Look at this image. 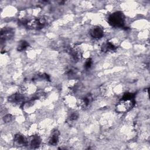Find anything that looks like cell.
<instances>
[{"instance_id":"30bf717a","label":"cell","mask_w":150,"mask_h":150,"mask_svg":"<svg viewBox=\"0 0 150 150\" xmlns=\"http://www.w3.org/2000/svg\"><path fill=\"white\" fill-rule=\"evenodd\" d=\"M41 142V139L40 137L38 135H33L30 137L29 141H28V144H30V145L33 148H36L38 147Z\"/></svg>"},{"instance_id":"7a4b0ae2","label":"cell","mask_w":150,"mask_h":150,"mask_svg":"<svg viewBox=\"0 0 150 150\" xmlns=\"http://www.w3.org/2000/svg\"><path fill=\"white\" fill-rule=\"evenodd\" d=\"M107 21L112 27L122 28L125 24V15L121 11H116L108 16Z\"/></svg>"},{"instance_id":"9a60e30c","label":"cell","mask_w":150,"mask_h":150,"mask_svg":"<svg viewBox=\"0 0 150 150\" xmlns=\"http://www.w3.org/2000/svg\"><path fill=\"white\" fill-rule=\"evenodd\" d=\"M12 118V115H11V114H8V115H5V116L4 117V120L5 122H9L10 121H11Z\"/></svg>"},{"instance_id":"4fadbf2b","label":"cell","mask_w":150,"mask_h":150,"mask_svg":"<svg viewBox=\"0 0 150 150\" xmlns=\"http://www.w3.org/2000/svg\"><path fill=\"white\" fill-rule=\"evenodd\" d=\"M78 114L77 113V112H73V113L71 114V115L69 116V121L70 122H73L74 121L76 120H77V119L78 118Z\"/></svg>"},{"instance_id":"3957f363","label":"cell","mask_w":150,"mask_h":150,"mask_svg":"<svg viewBox=\"0 0 150 150\" xmlns=\"http://www.w3.org/2000/svg\"><path fill=\"white\" fill-rule=\"evenodd\" d=\"M23 23L29 29L39 30L42 29L46 26L47 21L44 17H40L26 21Z\"/></svg>"},{"instance_id":"7c38bea8","label":"cell","mask_w":150,"mask_h":150,"mask_svg":"<svg viewBox=\"0 0 150 150\" xmlns=\"http://www.w3.org/2000/svg\"><path fill=\"white\" fill-rule=\"evenodd\" d=\"M29 43L25 40H21L19 42L18 46H17V50L18 51H22L26 49L29 46Z\"/></svg>"},{"instance_id":"8fae6325","label":"cell","mask_w":150,"mask_h":150,"mask_svg":"<svg viewBox=\"0 0 150 150\" xmlns=\"http://www.w3.org/2000/svg\"><path fill=\"white\" fill-rule=\"evenodd\" d=\"M93 100V97L90 94H87L86 95L83 99L81 101V104L84 106V107H87L88 106L90 103H91Z\"/></svg>"},{"instance_id":"8992f818","label":"cell","mask_w":150,"mask_h":150,"mask_svg":"<svg viewBox=\"0 0 150 150\" xmlns=\"http://www.w3.org/2000/svg\"><path fill=\"white\" fill-rule=\"evenodd\" d=\"M13 143L18 146H26L28 144V140L22 134H18L14 137Z\"/></svg>"},{"instance_id":"5b68a950","label":"cell","mask_w":150,"mask_h":150,"mask_svg":"<svg viewBox=\"0 0 150 150\" xmlns=\"http://www.w3.org/2000/svg\"><path fill=\"white\" fill-rule=\"evenodd\" d=\"M90 33L92 38L98 39L103 38L104 36V30L101 27L96 26L91 29Z\"/></svg>"},{"instance_id":"6da1fadb","label":"cell","mask_w":150,"mask_h":150,"mask_svg":"<svg viewBox=\"0 0 150 150\" xmlns=\"http://www.w3.org/2000/svg\"><path fill=\"white\" fill-rule=\"evenodd\" d=\"M135 103V94L131 93H125L116 105V111L120 113L127 112L132 108Z\"/></svg>"},{"instance_id":"9c48e42d","label":"cell","mask_w":150,"mask_h":150,"mask_svg":"<svg viewBox=\"0 0 150 150\" xmlns=\"http://www.w3.org/2000/svg\"><path fill=\"white\" fill-rule=\"evenodd\" d=\"M23 99V97L21 94L15 93V94L11 95L10 97H9L8 101L12 103L18 104V103L22 102Z\"/></svg>"},{"instance_id":"52a82bcc","label":"cell","mask_w":150,"mask_h":150,"mask_svg":"<svg viewBox=\"0 0 150 150\" xmlns=\"http://www.w3.org/2000/svg\"><path fill=\"white\" fill-rule=\"evenodd\" d=\"M59 135L60 132L57 129L53 130L50 135V138H49V144L53 146L56 145L59 142Z\"/></svg>"},{"instance_id":"277c9868","label":"cell","mask_w":150,"mask_h":150,"mask_svg":"<svg viewBox=\"0 0 150 150\" xmlns=\"http://www.w3.org/2000/svg\"><path fill=\"white\" fill-rule=\"evenodd\" d=\"M15 33V30L11 28H4L1 30V40L6 41L13 38Z\"/></svg>"},{"instance_id":"ba28073f","label":"cell","mask_w":150,"mask_h":150,"mask_svg":"<svg viewBox=\"0 0 150 150\" xmlns=\"http://www.w3.org/2000/svg\"><path fill=\"white\" fill-rule=\"evenodd\" d=\"M117 47L114 45L112 43L110 42H107L106 43H104L101 46V50L103 52H112L116 50Z\"/></svg>"},{"instance_id":"5bb4252c","label":"cell","mask_w":150,"mask_h":150,"mask_svg":"<svg viewBox=\"0 0 150 150\" xmlns=\"http://www.w3.org/2000/svg\"><path fill=\"white\" fill-rule=\"evenodd\" d=\"M92 65V60L91 59H88L84 64V67L86 69H88L91 67Z\"/></svg>"}]
</instances>
